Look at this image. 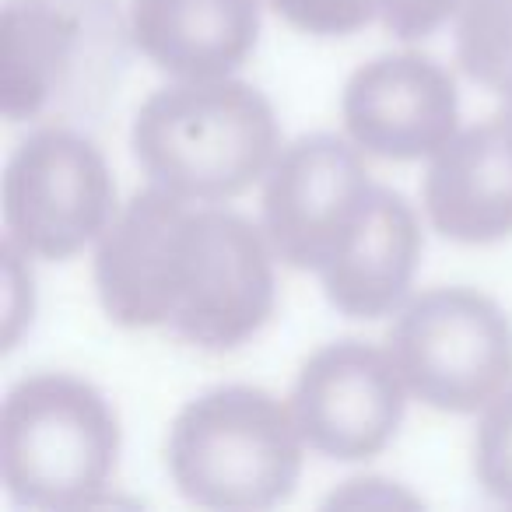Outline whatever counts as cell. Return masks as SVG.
Wrapping results in <instances>:
<instances>
[{"label":"cell","mask_w":512,"mask_h":512,"mask_svg":"<svg viewBox=\"0 0 512 512\" xmlns=\"http://www.w3.org/2000/svg\"><path fill=\"white\" fill-rule=\"evenodd\" d=\"M95 292L123 330L169 327L193 348L235 351L274 316V249L242 214L151 183L102 232Z\"/></svg>","instance_id":"1"},{"label":"cell","mask_w":512,"mask_h":512,"mask_svg":"<svg viewBox=\"0 0 512 512\" xmlns=\"http://www.w3.org/2000/svg\"><path fill=\"white\" fill-rule=\"evenodd\" d=\"M130 148L155 186L197 204L239 197L278 158V116L246 81H176L134 116Z\"/></svg>","instance_id":"2"},{"label":"cell","mask_w":512,"mask_h":512,"mask_svg":"<svg viewBox=\"0 0 512 512\" xmlns=\"http://www.w3.org/2000/svg\"><path fill=\"white\" fill-rule=\"evenodd\" d=\"M302 432L292 407L260 386H214L169 428L172 484L193 505L264 512L288 502L302 474Z\"/></svg>","instance_id":"3"},{"label":"cell","mask_w":512,"mask_h":512,"mask_svg":"<svg viewBox=\"0 0 512 512\" xmlns=\"http://www.w3.org/2000/svg\"><path fill=\"white\" fill-rule=\"evenodd\" d=\"M120 460V421L71 372L18 379L0 411V477L15 505L67 512L102 502Z\"/></svg>","instance_id":"4"},{"label":"cell","mask_w":512,"mask_h":512,"mask_svg":"<svg viewBox=\"0 0 512 512\" xmlns=\"http://www.w3.org/2000/svg\"><path fill=\"white\" fill-rule=\"evenodd\" d=\"M386 341L407 393L432 411L474 414L512 383V320L474 288L421 292Z\"/></svg>","instance_id":"5"},{"label":"cell","mask_w":512,"mask_h":512,"mask_svg":"<svg viewBox=\"0 0 512 512\" xmlns=\"http://www.w3.org/2000/svg\"><path fill=\"white\" fill-rule=\"evenodd\" d=\"M116 218V183L85 134L43 127L8 158L4 225L25 256L67 260L102 239Z\"/></svg>","instance_id":"6"},{"label":"cell","mask_w":512,"mask_h":512,"mask_svg":"<svg viewBox=\"0 0 512 512\" xmlns=\"http://www.w3.org/2000/svg\"><path fill=\"white\" fill-rule=\"evenodd\" d=\"M376 197L369 169L334 134H306L278 151L264 183V232L281 264L323 274L355 239Z\"/></svg>","instance_id":"7"},{"label":"cell","mask_w":512,"mask_h":512,"mask_svg":"<svg viewBox=\"0 0 512 512\" xmlns=\"http://www.w3.org/2000/svg\"><path fill=\"white\" fill-rule=\"evenodd\" d=\"M116 15L109 0H8L4 4V116L39 120L81 81L106 92L120 60Z\"/></svg>","instance_id":"8"},{"label":"cell","mask_w":512,"mask_h":512,"mask_svg":"<svg viewBox=\"0 0 512 512\" xmlns=\"http://www.w3.org/2000/svg\"><path fill=\"white\" fill-rule=\"evenodd\" d=\"M407 386L390 351L334 341L309 355L292 390V414L309 449L341 463L379 456L404 421Z\"/></svg>","instance_id":"9"},{"label":"cell","mask_w":512,"mask_h":512,"mask_svg":"<svg viewBox=\"0 0 512 512\" xmlns=\"http://www.w3.org/2000/svg\"><path fill=\"white\" fill-rule=\"evenodd\" d=\"M344 127L355 148L390 162H418L460 134L453 74L418 53H386L344 85Z\"/></svg>","instance_id":"10"},{"label":"cell","mask_w":512,"mask_h":512,"mask_svg":"<svg viewBox=\"0 0 512 512\" xmlns=\"http://www.w3.org/2000/svg\"><path fill=\"white\" fill-rule=\"evenodd\" d=\"M130 43L176 81L239 71L260 39V0H130Z\"/></svg>","instance_id":"11"},{"label":"cell","mask_w":512,"mask_h":512,"mask_svg":"<svg viewBox=\"0 0 512 512\" xmlns=\"http://www.w3.org/2000/svg\"><path fill=\"white\" fill-rule=\"evenodd\" d=\"M425 211L442 239L463 246L512 235V137L498 116L435 151L425 176Z\"/></svg>","instance_id":"12"},{"label":"cell","mask_w":512,"mask_h":512,"mask_svg":"<svg viewBox=\"0 0 512 512\" xmlns=\"http://www.w3.org/2000/svg\"><path fill=\"white\" fill-rule=\"evenodd\" d=\"M421 225L414 207L390 186H376L369 214L334 264L320 274L327 302L351 320L390 316L407 299L421 260Z\"/></svg>","instance_id":"13"},{"label":"cell","mask_w":512,"mask_h":512,"mask_svg":"<svg viewBox=\"0 0 512 512\" xmlns=\"http://www.w3.org/2000/svg\"><path fill=\"white\" fill-rule=\"evenodd\" d=\"M456 60L463 74L502 92L512 81V0H463L456 18Z\"/></svg>","instance_id":"14"},{"label":"cell","mask_w":512,"mask_h":512,"mask_svg":"<svg viewBox=\"0 0 512 512\" xmlns=\"http://www.w3.org/2000/svg\"><path fill=\"white\" fill-rule=\"evenodd\" d=\"M474 477L488 498L512 505V390H502L477 421Z\"/></svg>","instance_id":"15"},{"label":"cell","mask_w":512,"mask_h":512,"mask_svg":"<svg viewBox=\"0 0 512 512\" xmlns=\"http://www.w3.org/2000/svg\"><path fill=\"white\" fill-rule=\"evenodd\" d=\"M271 8L309 36H355L379 15L376 0H271Z\"/></svg>","instance_id":"16"},{"label":"cell","mask_w":512,"mask_h":512,"mask_svg":"<svg viewBox=\"0 0 512 512\" xmlns=\"http://www.w3.org/2000/svg\"><path fill=\"white\" fill-rule=\"evenodd\" d=\"M463 0H376L379 18L397 39H425L460 15Z\"/></svg>","instance_id":"17"},{"label":"cell","mask_w":512,"mask_h":512,"mask_svg":"<svg viewBox=\"0 0 512 512\" xmlns=\"http://www.w3.org/2000/svg\"><path fill=\"white\" fill-rule=\"evenodd\" d=\"M498 120H502L505 134L512 137V81L502 88V113H498Z\"/></svg>","instance_id":"18"}]
</instances>
